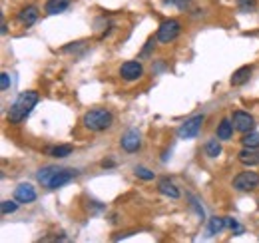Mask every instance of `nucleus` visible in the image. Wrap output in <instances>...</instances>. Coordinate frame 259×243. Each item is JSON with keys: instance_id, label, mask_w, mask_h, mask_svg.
I'll return each instance as SVG.
<instances>
[{"instance_id": "f257e3e1", "label": "nucleus", "mask_w": 259, "mask_h": 243, "mask_svg": "<svg viewBox=\"0 0 259 243\" xmlns=\"http://www.w3.org/2000/svg\"><path fill=\"white\" fill-rule=\"evenodd\" d=\"M40 102V94L34 90H26L22 92L16 100H14V104L10 106V110H8V122H12V124H20L22 120H26V116L30 114L34 110V106Z\"/></svg>"}, {"instance_id": "f03ea898", "label": "nucleus", "mask_w": 259, "mask_h": 243, "mask_svg": "<svg viewBox=\"0 0 259 243\" xmlns=\"http://www.w3.org/2000/svg\"><path fill=\"white\" fill-rule=\"evenodd\" d=\"M82 124H84V128L90 130V132H104V130L112 128L114 116H112V112H108V110H104V108H94V110H90V112L84 114Z\"/></svg>"}, {"instance_id": "7ed1b4c3", "label": "nucleus", "mask_w": 259, "mask_h": 243, "mask_svg": "<svg viewBox=\"0 0 259 243\" xmlns=\"http://www.w3.org/2000/svg\"><path fill=\"white\" fill-rule=\"evenodd\" d=\"M180 32H182V26H180L178 20H174V18L163 20L162 24H160V28H158L156 40H158L160 44H169V42H174V40L180 36Z\"/></svg>"}, {"instance_id": "20e7f679", "label": "nucleus", "mask_w": 259, "mask_h": 243, "mask_svg": "<svg viewBox=\"0 0 259 243\" xmlns=\"http://www.w3.org/2000/svg\"><path fill=\"white\" fill-rule=\"evenodd\" d=\"M203 122H205L203 114H197V116L190 118L188 122H184L180 126V130H178V138H182V140H194V138H197L199 132H201Z\"/></svg>"}, {"instance_id": "39448f33", "label": "nucleus", "mask_w": 259, "mask_h": 243, "mask_svg": "<svg viewBox=\"0 0 259 243\" xmlns=\"http://www.w3.org/2000/svg\"><path fill=\"white\" fill-rule=\"evenodd\" d=\"M259 185V174L255 172H241L233 178V187L237 191H251Z\"/></svg>"}, {"instance_id": "423d86ee", "label": "nucleus", "mask_w": 259, "mask_h": 243, "mask_svg": "<svg viewBox=\"0 0 259 243\" xmlns=\"http://www.w3.org/2000/svg\"><path fill=\"white\" fill-rule=\"evenodd\" d=\"M231 122H233V128L237 132H243V134H247V132H251L255 128L253 116L249 112H243V110H235L233 116H231Z\"/></svg>"}, {"instance_id": "0eeeda50", "label": "nucleus", "mask_w": 259, "mask_h": 243, "mask_svg": "<svg viewBox=\"0 0 259 243\" xmlns=\"http://www.w3.org/2000/svg\"><path fill=\"white\" fill-rule=\"evenodd\" d=\"M120 76H122L124 80H128V82H134V80H138V78L144 76V66L138 60L124 62V64L120 66Z\"/></svg>"}, {"instance_id": "6e6552de", "label": "nucleus", "mask_w": 259, "mask_h": 243, "mask_svg": "<svg viewBox=\"0 0 259 243\" xmlns=\"http://www.w3.org/2000/svg\"><path fill=\"white\" fill-rule=\"evenodd\" d=\"M122 150L128 153H134L138 152L140 148H142V134L138 132V130H128L124 136H122Z\"/></svg>"}, {"instance_id": "1a4fd4ad", "label": "nucleus", "mask_w": 259, "mask_h": 243, "mask_svg": "<svg viewBox=\"0 0 259 243\" xmlns=\"http://www.w3.org/2000/svg\"><path fill=\"white\" fill-rule=\"evenodd\" d=\"M78 176V172L76 170H70V168H60L58 172H56V176L52 178V182L48 183V189H58V187H62L66 183H70L74 178Z\"/></svg>"}, {"instance_id": "9d476101", "label": "nucleus", "mask_w": 259, "mask_h": 243, "mask_svg": "<svg viewBox=\"0 0 259 243\" xmlns=\"http://www.w3.org/2000/svg\"><path fill=\"white\" fill-rule=\"evenodd\" d=\"M14 199L18 204H32L36 201V189L30 183H20L16 189H14Z\"/></svg>"}, {"instance_id": "9b49d317", "label": "nucleus", "mask_w": 259, "mask_h": 243, "mask_svg": "<svg viewBox=\"0 0 259 243\" xmlns=\"http://www.w3.org/2000/svg\"><path fill=\"white\" fill-rule=\"evenodd\" d=\"M38 18H40V10L36 8V6H24V8H20V12H18V20H20V24L22 26H34L36 22H38Z\"/></svg>"}, {"instance_id": "f8f14e48", "label": "nucleus", "mask_w": 259, "mask_h": 243, "mask_svg": "<svg viewBox=\"0 0 259 243\" xmlns=\"http://www.w3.org/2000/svg\"><path fill=\"white\" fill-rule=\"evenodd\" d=\"M237 157L243 166H259V148H243Z\"/></svg>"}, {"instance_id": "ddd939ff", "label": "nucleus", "mask_w": 259, "mask_h": 243, "mask_svg": "<svg viewBox=\"0 0 259 243\" xmlns=\"http://www.w3.org/2000/svg\"><path fill=\"white\" fill-rule=\"evenodd\" d=\"M251 72H253V66H241L233 72L231 76V86H243L249 78H251Z\"/></svg>"}, {"instance_id": "4468645a", "label": "nucleus", "mask_w": 259, "mask_h": 243, "mask_svg": "<svg viewBox=\"0 0 259 243\" xmlns=\"http://www.w3.org/2000/svg\"><path fill=\"white\" fill-rule=\"evenodd\" d=\"M70 4H72V0H48L46 6H44V10L50 16L52 14H62V12H66L70 8Z\"/></svg>"}, {"instance_id": "2eb2a0df", "label": "nucleus", "mask_w": 259, "mask_h": 243, "mask_svg": "<svg viewBox=\"0 0 259 243\" xmlns=\"http://www.w3.org/2000/svg\"><path fill=\"white\" fill-rule=\"evenodd\" d=\"M60 168L58 166H48V168H42L38 174H36V180L42 183V185H46L48 187V183L52 182V178L56 176V172H58Z\"/></svg>"}, {"instance_id": "dca6fc26", "label": "nucleus", "mask_w": 259, "mask_h": 243, "mask_svg": "<svg viewBox=\"0 0 259 243\" xmlns=\"http://www.w3.org/2000/svg\"><path fill=\"white\" fill-rule=\"evenodd\" d=\"M158 191L163 193V195H167V197H171V199H178L180 197V189L169 182V180H160L158 182Z\"/></svg>"}, {"instance_id": "f3484780", "label": "nucleus", "mask_w": 259, "mask_h": 243, "mask_svg": "<svg viewBox=\"0 0 259 243\" xmlns=\"http://www.w3.org/2000/svg\"><path fill=\"white\" fill-rule=\"evenodd\" d=\"M233 122L229 120V118H224V120L220 122V126H218V138L220 140H231V136H233Z\"/></svg>"}, {"instance_id": "a211bd4d", "label": "nucleus", "mask_w": 259, "mask_h": 243, "mask_svg": "<svg viewBox=\"0 0 259 243\" xmlns=\"http://www.w3.org/2000/svg\"><path fill=\"white\" fill-rule=\"evenodd\" d=\"M46 152H48V155H52V157H68L70 153L74 152V148L70 144H62V146H52Z\"/></svg>"}, {"instance_id": "6ab92c4d", "label": "nucleus", "mask_w": 259, "mask_h": 243, "mask_svg": "<svg viewBox=\"0 0 259 243\" xmlns=\"http://www.w3.org/2000/svg\"><path fill=\"white\" fill-rule=\"evenodd\" d=\"M205 153L209 157H218L222 153V146H220V138H211L207 144H205Z\"/></svg>"}, {"instance_id": "aec40b11", "label": "nucleus", "mask_w": 259, "mask_h": 243, "mask_svg": "<svg viewBox=\"0 0 259 243\" xmlns=\"http://www.w3.org/2000/svg\"><path fill=\"white\" fill-rule=\"evenodd\" d=\"M243 148H259V132H247L241 138Z\"/></svg>"}, {"instance_id": "412c9836", "label": "nucleus", "mask_w": 259, "mask_h": 243, "mask_svg": "<svg viewBox=\"0 0 259 243\" xmlns=\"http://www.w3.org/2000/svg\"><path fill=\"white\" fill-rule=\"evenodd\" d=\"M226 225H227V221L224 217H211V219H209V233H211V235L222 233Z\"/></svg>"}, {"instance_id": "4be33fe9", "label": "nucleus", "mask_w": 259, "mask_h": 243, "mask_svg": "<svg viewBox=\"0 0 259 243\" xmlns=\"http://www.w3.org/2000/svg\"><path fill=\"white\" fill-rule=\"evenodd\" d=\"M134 174H136V178H140V180H144V182H152V180L156 178V174H154L152 170L144 168V166H138V168H134Z\"/></svg>"}, {"instance_id": "5701e85b", "label": "nucleus", "mask_w": 259, "mask_h": 243, "mask_svg": "<svg viewBox=\"0 0 259 243\" xmlns=\"http://www.w3.org/2000/svg\"><path fill=\"white\" fill-rule=\"evenodd\" d=\"M237 8L241 12H253L257 8V0H237Z\"/></svg>"}, {"instance_id": "b1692460", "label": "nucleus", "mask_w": 259, "mask_h": 243, "mask_svg": "<svg viewBox=\"0 0 259 243\" xmlns=\"http://www.w3.org/2000/svg\"><path fill=\"white\" fill-rule=\"evenodd\" d=\"M0 210H2V215H8V213H14L18 210V201L14 199V201H10V199H4L2 204H0Z\"/></svg>"}, {"instance_id": "393cba45", "label": "nucleus", "mask_w": 259, "mask_h": 243, "mask_svg": "<svg viewBox=\"0 0 259 243\" xmlns=\"http://www.w3.org/2000/svg\"><path fill=\"white\" fill-rule=\"evenodd\" d=\"M226 221H227V227H231V231H233L235 235H241V233H243V227H241L235 219H231V217H229V219H226Z\"/></svg>"}, {"instance_id": "a878e982", "label": "nucleus", "mask_w": 259, "mask_h": 243, "mask_svg": "<svg viewBox=\"0 0 259 243\" xmlns=\"http://www.w3.org/2000/svg\"><path fill=\"white\" fill-rule=\"evenodd\" d=\"M0 90L2 92L10 90V78H8V74H6V72H2V74H0Z\"/></svg>"}, {"instance_id": "bb28decb", "label": "nucleus", "mask_w": 259, "mask_h": 243, "mask_svg": "<svg viewBox=\"0 0 259 243\" xmlns=\"http://www.w3.org/2000/svg\"><path fill=\"white\" fill-rule=\"evenodd\" d=\"M154 44H156V40H154V38H150V40H148V44H146V46H144V50H142V56H148V54L152 52Z\"/></svg>"}, {"instance_id": "cd10ccee", "label": "nucleus", "mask_w": 259, "mask_h": 243, "mask_svg": "<svg viewBox=\"0 0 259 243\" xmlns=\"http://www.w3.org/2000/svg\"><path fill=\"white\" fill-rule=\"evenodd\" d=\"M171 2H174V4H176L180 10H186V8L190 6V2H192V0H171Z\"/></svg>"}, {"instance_id": "c85d7f7f", "label": "nucleus", "mask_w": 259, "mask_h": 243, "mask_svg": "<svg viewBox=\"0 0 259 243\" xmlns=\"http://www.w3.org/2000/svg\"><path fill=\"white\" fill-rule=\"evenodd\" d=\"M116 164H114V159H104L102 161V168H114Z\"/></svg>"}]
</instances>
